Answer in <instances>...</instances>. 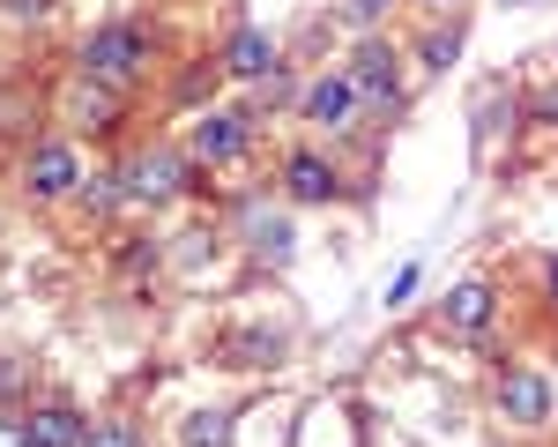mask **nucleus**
Wrapping results in <instances>:
<instances>
[{
  "mask_svg": "<svg viewBox=\"0 0 558 447\" xmlns=\"http://www.w3.org/2000/svg\"><path fill=\"white\" fill-rule=\"evenodd\" d=\"M157 68H165V38H157V23H149V15H105L97 31L75 38V75L97 83V89L134 97Z\"/></svg>",
  "mask_w": 558,
  "mask_h": 447,
  "instance_id": "obj_1",
  "label": "nucleus"
},
{
  "mask_svg": "<svg viewBox=\"0 0 558 447\" xmlns=\"http://www.w3.org/2000/svg\"><path fill=\"white\" fill-rule=\"evenodd\" d=\"M179 447H231V410H186L179 418Z\"/></svg>",
  "mask_w": 558,
  "mask_h": 447,
  "instance_id": "obj_18",
  "label": "nucleus"
},
{
  "mask_svg": "<svg viewBox=\"0 0 558 447\" xmlns=\"http://www.w3.org/2000/svg\"><path fill=\"white\" fill-rule=\"evenodd\" d=\"M402 68H410V52L387 38V31H365L343 60V75L357 83L365 112H402V97H410V89H402Z\"/></svg>",
  "mask_w": 558,
  "mask_h": 447,
  "instance_id": "obj_7",
  "label": "nucleus"
},
{
  "mask_svg": "<svg viewBox=\"0 0 558 447\" xmlns=\"http://www.w3.org/2000/svg\"><path fill=\"white\" fill-rule=\"evenodd\" d=\"M239 239H246V254L268 262V268H283L291 254H299V231H291V217H276V209H246Z\"/></svg>",
  "mask_w": 558,
  "mask_h": 447,
  "instance_id": "obj_13",
  "label": "nucleus"
},
{
  "mask_svg": "<svg viewBox=\"0 0 558 447\" xmlns=\"http://www.w3.org/2000/svg\"><path fill=\"white\" fill-rule=\"evenodd\" d=\"M439 328H454V336H470V343L492 336V328H499V291H492L484 276H462V283L439 299Z\"/></svg>",
  "mask_w": 558,
  "mask_h": 447,
  "instance_id": "obj_10",
  "label": "nucleus"
},
{
  "mask_svg": "<svg viewBox=\"0 0 558 447\" xmlns=\"http://www.w3.org/2000/svg\"><path fill=\"white\" fill-rule=\"evenodd\" d=\"M216 60H223V83L231 89H260L283 68V45H276V31H260V23H231V38L216 45Z\"/></svg>",
  "mask_w": 558,
  "mask_h": 447,
  "instance_id": "obj_9",
  "label": "nucleus"
},
{
  "mask_svg": "<svg viewBox=\"0 0 558 447\" xmlns=\"http://www.w3.org/2000/svg\"><path fill=\"white\" fill-rule=\"evenodd\" d=\"M410 60H417L425 75H447V68L462 60V31H454V23H447V31H439V23H432V31H417V45H410Z\"/></svg>",
  "mask_w": 558,
  "mask_h": 447,
  "instance_id": "obj_16",
  "label": "nucleus"
},
{
  "mask_svg": "<svg viewBox=\"0 0 558 447\" xmlns=\"http://www.w3.org/2000/svg\"><path fill=\"white\" fill-rule=\"evenodd\" d=\"M83 447H149L134 418H89V440Z\"/></svg>",
  "mask_w": 558,
  "mask_h": 447,
  "instance_id": "obj_19",
  "label": "nucleus"
},
{
  "mask_svg": "<svg viewBox=\"0 0 558 447\" xmlns=\"http://www.w3.org/2000/svg\"><path fill=\"white\" fill-rule=\"evenodd\" d=\"M499 8H521V0H499Z\"/></svg>",
  "mask_w": 558,
  "mask_h": 447,
  "instance_id": "obj_28",
  "label": "nucleus"
},
{
  "mask_svg": "<svg viewBox=\"0 0 558 447\" xmlns=\"http://www.w3.org/2000/svg\"><path fill=\"white\" fill-rule=\"evenodd\" d=\"M529 120H536V128H558V83H551V89H536V105H529Z\"/></svg>",
  "mask_w": 558,
  "mask_h": 447,
  "instance_id": "obj_24",
  "label": "nucleus"
},
{
  "mask_svg": "<svg viewBox=\"0 0 558 447\" xmlns=\"http://www.w3.org/2000/svg\"><path fill=\"white\" fill-rule=\"evenodd\" d=\"M299 120L313 134H328V142H343V134L365 120V97H357V83H350L343 68H328V75H313V83L299 89Z\"/></svg>",
  "mask_w": 558,
  "mask_h": 447,
  "instance_id": "obj_8",
  "label": "nucleus"
},
{
  "mask_svg": "<svg viewBox=\"0 0 558 447\" xmlns=\"http://www.w3.org/2000/svg\"><path fill=\"white\" fill-rule=\"evenodd\" d=\"M254 142H260L254 105H209V112H194V128H186V157H194L202 172H223V165H246Z\"/></svg>",
  "mask_w": 558,
  "mask_h": 447,
  "instance_id": "obj_4",
  "label": "nucleus"
},
{
  "mask_svg": "<svg viewBox=\"0 0 558 447\" xmlns=\"http://www.w3.org/2000/svg\"><path fill=\"white\" fill-rule=\"evenodd\" d=\"M120 120H128V97L120 89H97L75 75V97H68V128H83V134H120Z\"/></svg>",
  "mask_w": 558,
  "mask_h": 447,
  "instance_id": "obj_12",
  "label": "nucleus"
},
{
  "mask_svg": "<svg viewBox=\"0 0 558 447\" xmlns=\"http://www.w3.org/2000/svg\"><path fill=\"white\" fill-rule=\"evenodd\" d=\"M276 194H283L291 209H336V202H350V172H343L336 149H320V142H291L283 165H276Z\"/></svg>",
  "mask_w": 558,
  "mask_h": 447,
  "instance_id": "obj_3",
  "label": "nucleus"
},
{
  "mask_svg": "<svg viewBox=\"0 0 558 447\" xmlns=\"http://www.w3.org/2000/svg\"><path fill=\"white\" fill-rule=\"evenodd\" d=\"M120 186H128V209H172L202 194V165L186 157V142H142L120 165Z\"/></svg>",
  "mask_w": 558,
  "mask_h": 447,
  "instance_id": "obj_2",
  "label": "nucleus"
},
{
  "mask_svg": "<svg viewBox=\"0 0 558 447\" xmlns=\"http://www.w3.org/2000/svg\"><path fill=\"white\" fill-rule=\"evenodd\" d=\"M216 89H223V60H216V52H186L179 75H172V105L179 112H209Z\"/></svg>",
  "mask_w": 558,
  "mask_h": 447,
  "instance_id": "obj_14",
  "label": "nucleus"
},
{
  "mask_svg": "<svg viewBox=\"0 0 558 447\" xmlns=\"http://www.w3.org/2000/svg\"><path fill=\"white\" fill-rule=\"evenodd\" d=\"M395 8H402V0H350V23H357V31H380Z\"/></svg>",
  "mask_w": 558,
  "mask_h": 447,
  "instance_id": "obj_21",
  "label": "nucleus"
},
{
  "mask_svg": "<svg viewBox=\"0 0 558 447\" xmlns=\"http://www.w3.org/2000/svg\"><path fill=\"white\" fill-rule=\"evenodd\" d=\"M52 8H60V0H0V15H8V23H45Z\"/></svg>",
  "mask_w": 558,
  "mask_h": 447,
  "instance_id": "obj_22",
  "label": "nucleus"
},
{
  "mask_svg": "<svg viewBox=\"0 0 558 447\" xmlns=\"http://www.w3.org/2000/svg\"><path fill=\"white\" fill-rule=\"evenodd\" d=\"M15 380H31V373H15V365H0V396H8V388H15Z\"/></svg>",
  "mask_w": 558,
  "mask_h": 447,
  "instance_id": "obj_26",
  "label": "nucleus"
},
{
  "mask_svg": "<svg viewBox=\"0 0 558 447\" xmlns=\"http://www.w3.org/2000/svg\"><path fill=\"white\" fill-rule=\"evenodd\" d=\"M75 202H83V217H120V209H128V186H120V165H112V172H89Z\"/></svg>",
  "mask_w": 558,
  "mask_h": 447,
  "instance_id": "obj_17",
  "label": "nucleus"
},
{
  "mask_svg": "<svg viewBox=\"0 0 558 447\" xmlns=\"http://www.w3.org/2000/svg\"><path fill=\"white\" fill-rule=\"evenodd\" d=\"M283 351H291L283 328H239V336L223 343V365H283Z\"/></svg>",
  "mask_w": 558,
  "mask_h": 447,
  "instance_id": "obj_15",
  "label": "nucleus"
},
{
  "mask_svg": "<svg viewBox=\"0 0 558 447\" xmlns=\"http://www.w3.org/2000/svg\"><path fill=\"white\" fill-rule=\"evenodd\" d=\"M417 8H425V15H439V8H454V0H417Z\"/></svg>",
  "mask_w": 558,
  "mask_h": 447,
  "instance_id": "obj_27",
  "label": "nucleus"
},
{
  "mask_svg": "<svg viewBox=\"0 0 558 447\" xmlns=\"http://www.w3.org/2000/svg\"><path fill=\"white\" fill-rule=\"evenodd\" d=\"M0 447H38V440H31V418H23V410H0Z\"/></svg>",
  "mask_w": 558,
  "mask_h": 447,
  "instance_id": "obj_23",
  "label": "nucleus"
},
{
  "mask_svg": "<svg viewBox=\"0 0 558 447\" xmlns=\"http://www.w3.org/2000/svg\"><path fill=\"white\" fill-rule=\"evenodd\" d=\"M83 179H89V157H83L75 134H38V142L23 149V194L45 202V209H52V202H75Z\"/></svg>",
  "mask_w": 558,
  "mask_h": 447,
  "instance_id": "obj_6",
  "label": "nucleus"
},
{
  "mask_svg": "<svg viewBox=\"0 0 558 447\" xmlns=\"http://www.w3.org/2000/svg\"><path fill=\"white\" fill-rule=\"evenodd\" d=\"M23 418H31V440H38V447H83V440H89V418H83V410H75L68 396L31 402Z\"/></svg>",
  "mask_w": 558,
  "mask_h": 447,
  "instance_id": "obj_11",
  "label": "nucleus"
},
{
  "mask_svg": "<svg viewBox=\"0 0 558 447\" xmlns=\"http://www.w3.org/2000/svg\"><path fill=\"white\" fill-rule=\"evenodd\" d=\"M544 299H551V313H558V254L544 262Z\"/></svg>",
  "mask_w": 558,
  "mask_h": 447,
  "instance_id": "obj_25",
  "label": "nucleus"
},
{
  "mask_svg": "<svg viewBox=\"0 0 558 447\" xmlns=\"http://www.w3.org/2000/svg\"><path fill=\"white\" fill-rule=\"evenodd\" d=\"M417 283H425V268H417V262H402V268H395V283H387V299H380V306H387V313H402L410 299H417Z\"/></svg>",
  "mask_w": 558,
  "mask_h": 447,
  "instance_id": "obj_20",
  "label": "nucleus"
},
{
  "mask_svg": "<svg viewBox=\"0 0 558 447\" xmlns=\"http://www.w3.org/2000/svg\"><path fill=\"white\" fill-rule=\"evenodd\" d=\"M492 418L507 433H544L558 418V380L544 365H499L492 373Z\"/></svg>",
  "mask_w": 558,
  "mask_h": 447,
  "instance_id": "obj_5",
  "label": "nucleus"
}]
</instances>
